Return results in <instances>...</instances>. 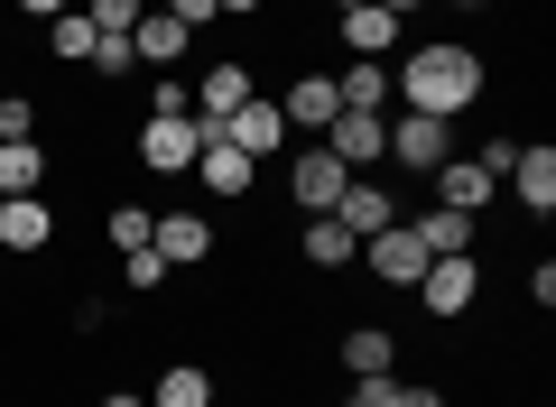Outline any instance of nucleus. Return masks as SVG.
<instances>
[{
	"instance_id": "nucleus-3",
	"label": "nucleus",
	"mask_w": 556,
	"mask_h": 407,
	"mask_svg": "<svg viewBox=\"0 0 556 407\" xmlns=\"http://www.w3.org/2000/svg\"><path fill=\"white\" fill-rule=\"evenodd\" d=\"M325 149L343 157V167H380V157H390V112H334L325 120Z\"/></svg>"
},
{
	"instance_id": "nucleus-27",
	"label": "nucleus",
	"mask_w": 556,
	"mask_h": 407,
	"mask_svg": "<svg viewBox=\"0 0 556 407\" xmlns=\"http://www.w3.org/2000/svg\"><path fill=\"white\" fill-rule=\"evenodd\" d=\"M84 20H93V28H112V38H130V28L149 20V10H139V0H84Z\"/></svg>"
},
{
	"instance_id": "nucleus-26",
	"label": "nucleus",
	"mask_w": 556,
	"mask_h": 407,
	"mask_svg": "<svg viewBox=\"0 0 556 407\" xmlns=\"http://www.w3.org/2000/svg\"><path fill=\"white\" fill-rule=\"evenodd\" d=\"M47 47H56L65 65H84V56H93V20H84V10H56V38H47Z\"/></svg>"
},
{
	"instance_id": "nucleus-19",
	"label": "nucleus",
	"mask_w": 556,
	"mask_h": 407,
	"mask_svg": "<svg viewBox=\"0 0 556 407\" xmlns=\"http://www.w3.org/2000/svg\"><path fill=\"white\" fill-rule=\"evenodd\" d=\"M399 28H408V20H390L380 0H362V10H343V47H353V56H390V47H399Z\"/></svg>"
},
{
	"instance_id": "nucleus-28",
	"label": "nucleus",
	"mask_w": 556,
	"mask_h": 407,
	"mask_svg": "<svg viewBox=\"0 0 556 407\" xmlns=\"http://www.w3.org/2000/svg\"><path fill=\"white\" fill-rule=\"evenodd\" d=\"M84 65H93V75H130V38H112V28H93V56H84Z\"/></svg>"
},
{
	"instance_id": "nucleus-33",
	"label": "nucleus",
	"mask_w": 556,
	"mask_h": 407,
	"mask_svg": "<svg viewBox=\"0 0 556 407\" xmlns=\"http://www.w3.org/2000/svg\"><path fill=\"white\" fill-rule=\"evenodd\" d=\"M167 20H177V28H204V20H214V0H167Z\"/></svg>"
},
{
	"instance_id": "nucleus-14",
	"label": "nucleus",
	"mask_w": 556,
	"mask_h": 407,
	"mask_svg": "<svg viewBox=\"0 0 556 407\" xmlns=\"http://www.w3.org/2000/svg\"><path fill=\"white\" fill-rule=\"evenodd\" d=\"M195 176H204V194H214V204L251 194V157H241L232 139H214V130H204V149H195Z\"/></svg>"
},
{
	"instance_id": "nucleus-39",
	"label": "nucleus",
	"mask_w": 556,
	"mask_h": 407,
	"mask_svg": "<svg viewBox=\"0 0 556 407\" xmlns=\"http://www.w3.org/2000/svg\"><path fill=\"white\" fill-rule=\"evenodd\" d=\"M325 10H334V20H343V10H362V0H325Z\"/></svg>"
},
{
	"instance_id": "nucleus-34",
	"label": "nucleus",
	"mask_w": 556,
	"mask_h": 407,
	"mask_svg": "<svg viewBox=\"0 0 556 407\" xmlns=\"http://www.w3.org/2000/svg\"><path fill=\"white\" fill-rule=\"evenodd\" d=\"M390 407H445L437 389H390Z\"/></svg>"
},
{
	"instance_id": "nucleus-18",
	"label": "nucleus",
	"mask_w": 556,
	"mask_h": 407,
	"mask_svg": "<svg viewBox=\"0 0 556 407\" xmlns=\"http://www.w3.org/2000/svg\"><path fill=\"white\" fill-rule=\"evenodd\" d=\"M408 232H417V251H427V259H455V251H473V214H455V204H437V214H417Z\"/></svg>"
},
{
	"instance_id": "nucleus-4",
	"label": "nucleus",
	"mask_w": 556,
	"mask_h": 407,
	"mask_svg": "<svg viewBox=\"0 0 556 407\" xmlns=\"http://www.w3.org/2000/svg\"><path fill=\"white\" fill-rule=\"evenodd\" d=\"M390 157H399V167H417V176H437L445 157H455V120H427V112H399V130H390Z\"/></svg>"
},
{
	"instance_id": "nucleus-8",
	"label": "nucleus",
	"mask_w": 556,
	"mask_h": 407,
	"mask_svg": "<svg viewBox=\"0 0 556 407\" xmlns=\"http://www.w3.org/2000/svg\"><path fill=\"white\" fill-rule=\"evenodd\" d=\"M186 93H195V120H204V130H223V120H232L241 102H251V65H232V56H223V65H204V75L186 84Z\"/></svg>"
},
{
	"instance_id": "nucleus-10",
	"label": "nucleus",
	"mask_w": 556,
	"mask_h": 407,
	"mask_svg": "<svg viewBox=\"0 0 556 407\" xmlns=\"http://www.w3.org/2000/svg\"><path fill=\"white\" fill-rule=\"evenodd\" d=\"M149 251H159L167 269H195V259H214V222H204V214H186V204H177V214H159Z\"/></svg>"
},
{
	"instance_id": "nucleus-9",
	"label": "nucleus",
	"mask_w": 556,
	"mask_h": 407,
	"mask_svg": "<svg viewBox=\"0 0 556 407\" xmlns=\"http://www.w3.org/2000/svg\"><path fill=\"white\" fill-rule=\"evenodd\" d=\"M362 269H371V278H390V288H417V278H427V251H417V232H408V222H390V232H371V241H362Z\"/></svg>"
},
{
	"instance_id": "nucleus-38",
	"label": "nucleus",
	"mask_w": 556,
	"mask_h": 407,
	"mask_svg": "<svg viewBox=\"0 0 556 407\" xmlns=\"http://www.w3.org/2000/svg\"><path fill=\"white\" fill-rule=\"evenodd\" d=\"M102 407H149V398H130V389H112V398H102Z\"/></svg>"
},
{
	"instance_id": "nucleus-17",
	"label": "nucleus",
	"mask_w": 556,
	"mask_h": 407,
	"mask_svg": "<svg viewBox=\"0 0 556 407\" xmlns=\"http://www.w3.org/2000/svg\"><path fill=\"white\" fill-rule=\"evenodd\" d=\"M334 222L353 241H371V232H390V194L371 186V176H353V186H343V204H334Z\"/></svg>"
},
{
	"instance_id": "nucleus-16",
	"label": "nucleus",
	"mask_w": 556,
	"mask_h": 407,
	"mask_svg": "<svg viewBox=\"0 0 556 407\" xmlns=\"http://www.w3.org/2000/svg\"><path fill=\"white\" fill-rule=\"evenodd\" d=\"M492 194H501V176L473 167V157H445V167H437V204H455V214H482Z\"/></svg>"
},
{
	"instance_id": "nucleus-36",
	"label": "nucleus",
	"mask_w": 556,
	"mask_h": 407,
	"mask_svg": "<svg viewBox=\"0 0 556 407\" xmlns=\"http://www.w3.org/2000/svg\"><path fill=\"white\" fill-rule=\"evenodd\" d=\"M380 10H390V20H417V10H427V0H380Z\"/></svg>"
},
{
	"instance_id": "nucleus-24",
	"label": "nucleus",
	"mask_w": 556,
	"mask_h": 407,
	"mask_svg": "<svg viewBox=\"0 0 556 407\" xmlns=\"http://www.w3.org/2000/svg\"><path fill=\"white\" fill-rule=\"evenodd\" d=\"M390 361H399V343H390L380 325H353V333H343V370H353V380H362V370H390Z\"/></svg>"
},
{
	"instance_id": "nucleus-11",
	"label": "nucleus",
	"mask_w": 556,
	"mask_h": 407,
	"mask_svg": "<svg viewBox=\"0 0 556 407\" xmlns=\"http://www.w3.org/2000/svg\"><path fill=\"white\" fill-rule=\"evenodd\" d=\"M130 56H139V65H159V75H177V56H195V28H177L167 10H149V20L130 28Z\"/></svg>"
},
{
	"instance_id": "nucleus-35",
	"label": "nucleus",
	"mask_w": 556,
	"mask_h": 407,
	"mask_svg": "<svg viewBox=\"0 0 556 407\" xmlns=\"http://www.w3.org/2000/svg\"><path fill=\"white\" fill-rule=\"evenodd\" d=\"M20 10H28V20H56V10H65V0H20Z\"/></svg>"
},
{
	"instance_id": "nucleus-6",
	"label": "nucleus",
	"mask_w": 556,
	"mask_h": 407,
	"mask_svg": "<svg viewBox=\"0 0 556 407\" xmlns=\"http://www.w3.org/2000/svg\"><path fill=\"white\" fill-rule=\"evenodd\" d=\"M343 186H353V167H343V157L325 149V139L298 157V167H288V194H298L306 214H334V204H343Z\"/></svg>"
},
{
	"instance_id": "nucleus-21",
	"label": "nucleus",
	"mask_w": 556,
	"mask_h": 407,
	"mask_svg": "<svg viewBox=\"0 0 556 407\" xmlns=\"http://www.w3.org/2000/svg\"><path fill=\"white\" fill-rule=\"evenodd\" d=\"M298 251H306V259H316V269H353V259H362V241H353V232H343V222H334V214H306V241H298Z\"/></svg>"
},
{
	"instance_id": "nucleus-20",
	"label": "nucleus",
	"mask_w": 556,
	"mask_h": 407,
	"mask_svg": "<svg viewBox=\"0 0 556 407\" xmlns=\"http://www.w3.org/2000/svg\"><path fill=\"white\" fill-rule=\"evenodd\" d=\"M334 93H343V112H380V102H390V65L380 56H353L334 75Z\"/></svg>"
},
{
	"instance_id": "nucleus-25",
	"label": "nucleus",
	"mask_w": 556,
	"mask_h": 407,
	"mask_svg": "<svg viewBox=\"0 0 556 407\" xmlns=\"http://www.w3.org/2000/svg\"><path fill=\"white\" fill-rule=\"evenodd\" d=\"M102 232H112V251H149L159 214H149V204H112V222H102Z\"/></svg>"
},
{
	"instance_id": "nucleus-12",
	"label": "nucleus",
	"mask_w": 556,
	"mask_h": 407,
	"mask_svg": "<svg viewBox=\"0 0 556 407\" xmlns=\"http://www.w3.org/2000/svg\"><path fill=\"white\" fill-rule=\"evenodd\" d=\"M510 186H519V204H529V214H556V149H547V139H519Z\"/></svg>"
},
{
	"instance_id": "nucleus-15",
	"label": "nucleus",
	"mask_w": 556,
	"mask_h": 407,
	"mask_svg": "<svg viewBox=\"0 0 556 407\" xmlns=\"http://www.w3.org/2000/svg\"><path fill=\"white\" fill-rule=\"evenodd\" d=\"M56 241V214L38 194H0V251H47Z\"/></svg>"
},
{
	"instance_id": "nucleus-32",
	"label": "nucleus",
	"mask_w": 556,
	"mask_h": 407,
	"mask_svg": "<svg viewBox=\"0 0 556 407\" xmlns=\"http://www.w3.org/2000/svg\"><path fill=\"white\" fill-rule=\"evenodd\" d=\"M0 139H38V112L20 93H0Z\"/></svg>"
},
{
	"instance_id": "nucleus-22",
	"label": "nucleus",
	"mask_w": 556,
	"mask_h": 407,
	"mask_svg": "<svg viewBox=\"0 0 556 407\" xmlns=\"http://www.w3.org/2000/svg\"><path fill=\"white\" fill-rule=\"evenodd\" d=\"M47 186V149L38 139H0V194H38Z\"/></svg>"
},
{
	"instance_id": "nucleus-30",
	"label": "nucleus",
	"mask_w": 556,
	"mask_h": 407,
	"mask_svg": "<svg viewBox=\"0 0 556 407\" xmlns=\"http://www.w3.org/2000/svg\"><path fill=\"white\" fill-rule=\"evenodd\" d=\"M121 278H130V288H167V259L159 251H121Z\"/></svg>"
},
{
	"instance_id": "nucleus-1",
	"label": "nucleus",
	"mask_w": 556,
	"mask_h": 407,
	"mask_svg": "<svg viewBox=\"0 0 556 407\" xmlns=\"http://www.w3.org/2000/svg\"><path fill=\"white\" fill-rule=\"evenodd\" d=\"M399 102L427 112V120H464L482 102V56H464V47H417L399 65Z\"/></svg>"
},
{
	"instance_id": "nucleus-37",
	"label": "nucleus",
	"mask_w": 556,
	"mask_h": 407,
	"mask_svg": "<svg viewBox=\"0 0 556 407\" xmlns=\"http://www.w3.org/2000/svg\"><path fill=\"white\" fill-rule=\"evenodd\" d=\"M214 10H232V20H251V10H260V0H214Z\"/></svg>"
},
{
	"instance_id": "nucleus-2",
	"label": "nucleus",
	"mask_w": 556,
	"mask_h": 407,
	"mask_svg": "<svg viewBox=\"0 0 556 407\" xmlns=\"http://www.w3.org/2000/svg\"><path fill=\"white\" fill-rule=\"evenodd\" d=\"M473 288H482L473 251H455V259H427V278H417V306L437 315V325H455V315L473 306Z\"/></svg>"
},
{
	"instance_id": "nucleus-13",
	"label": "nucleus",
	"mask_w": 556,
	"mask_h": 407,
	"mask_svg": "<svg viewBox=\"0 0 556 407\" xmlns=\"http://www.w3.org/2000/svg\"><path fill=\"white\" fill-rule=\"evenodd\" d=\"M278 112H288V130H316L325 139V120L343 112V93H334V75H298L288 93H278Z\"/></svg>"
},
{
	"instance_id": "nucleus-40",
	"label": "nucleus",
	"mask_w": 556,
	"mask_h": 407,
	"mask_svg": "<svg viewBox=\"0 0 556 407\" xmlns=\"http://www.w3.org/2000/svg\"><path fill=\"white\" fill-rule=\"evenodd\" d=\"M455 10H482V0H455Z\"/></svg>"
},
{
	"instance_id": "nucleus-7",
	"label": "nucleus",
	"mask_w": 556,
	"mask_h": 407,
	"mask_svg": "<svg viewBox=\"0 0 556 407\" xmlns=\"http://www.w3.org/2000/svg\"><path fill=\"white\" fill-rule=\"evenodd\" d=\"M214 139H232V149H241V157H251V167H260V157H278V149H288V112H278V102H260V93H251V102H241V112L223 120Z\"/></svg>"
},
{
	"instance_id": "nucleus-29",
	"label": "nucleus",
	"mask_w": 556,
	"mask_h": 407,
	"mask_svg": "<svg viewBox=\"0 0 556 407\" xmlns=\"http://www.w3.org/2000/svg\"><path fill=\"white\" fill-rule=\"evenodd\" d=\"M177 112H195V93H186L177 75H159V84H149V120H177Z\"/></svg>"
},
{
	"instance_id": "nucleus-31",
	"label": "nucleus",
	"mask_w": 556,
	"mask_h": 407,
	"mask_svg": "<svg viewBox=\"0 0 556 407\" xmlns=\"http://www.w3.org/2000/svg\"><path fill=\"white\" fill-rule=\"evenodd\" d=\"M390 389H399V380H390V370H362V380H353V389H343V407H390Z\"/></svg>"
},
{
	"instance_id": "nucleus-23",
	"label": "nucleus",
	"mask_w": 556,
	"mask_h": 407,
	"mask_svg": "<svg viewBox=\"0 0 556 407\" xmlns=\"http://www.w3.org/2000/svg\"><path fill=\"white\" fill-rule=\"evenodd\" d=\"M149 407H214V370H195V361H177L159 389H149Z\"/></svg>"
},
{
	"instance_id": "nucleus-5",
	"label": "nucleus",
	"mask_w": 556,
	"mask_h": 407,
	"mask_svg": "<svg viewBox=\"0 0 556 407\" xmlns=\"http://www.w3.org/2000/svg\"><path fill=\"white\" fill-rule=\"evenodd\" d=\"M195 149H204V120L195 112L149 120V130H139V167H159V176H186V167H195Z\"/></svg>"
}]
</instances>
